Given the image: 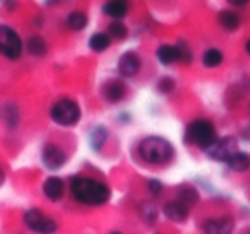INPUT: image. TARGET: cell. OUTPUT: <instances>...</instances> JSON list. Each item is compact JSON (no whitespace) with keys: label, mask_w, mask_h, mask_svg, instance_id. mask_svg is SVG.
Returning a JSON list of instances; mask_svg holds the SVG:
<instances>
[{"label":"cell","mask_w":250,"mask_h":234,"mask_svg":"<svg viewBox=\"0 0 250 234\" xmlns=\"http://www.w3.org/2000/svg\"><path fill=\"white\" fill-rule=\"evenodd\" d=\"M147 190H149L151 195L160 196L161 190H163V185H161V183L158 181V179H149V181H147Z\"/></svg>","instance_id":"cell-27"},{"label":"cell","mask_w":250,"mask_h":234,"mask_svg":"<svg viewBox=\"0 0 250 234\" xmlns=\"http://www.w3.org/2000/svg\"><path fill=\"white\" fill-rule=\"evenodd\" d=\"M231 5H245L247 2H250V0H228Z\"/></svg>","instance_id":"cell-29"},{"label":"cell","mask_w":250,"mask_h":234,"mask_svg":"<svg viewBox=\"0 0 250 234\" xmlns=\"http://www.w3.org/2000/svg\"><path fill=\"white\" fill-rule=\"evenodd\" d=\"M0 53L9 60H18L22 53L21 38L9 26H0Z\"/></svg>","instance_id":"cell-5"},{"label":"cell","mask_w":250,"mask_h":234,"mask_svg":"<svg viewBox=\"0 0 250 234\" xmlns=\"http://www.w3.org/2000/svg\"><path fill=\"white\" fill-rule=\"evenodd\" d=\"M103 12L110 18L120 19L129 12V5L125 0H108L106 4L103 5Z\"/></svg>","instance_id":"cell-14"},{"label":"cell","mask_w":250,"mask_h":234,"mask_svg":"<svg viewBox=\"0 0 250 234\" xmlns=\"http://www.w3.org/2000/svg\"><path fill=\"white\" fill-rule=\"evenodd\" d=\"M163 212L167 219L173 222H184L188 217V205H185L182 200H170L163 205Z\"/></svg>","instance_id":"cell-11"},{"label":"cell","mask_w":250,"mask_h":234,"mask_svg":"<svg viewBox=\"0 0 250 234\" xmlns=\"http://www.w3.org/2000/svg\"><path fill=\"white\" fill-rule=\"evenodd\" d=\"M42 161L46 169L57 171L67 162V154L60 145L57 144H46L42 151Z\"/></svg>","instance_id":"cell-8"},{"label":"cell","mask_w":250,"mask_h":234,"mask_svg":"<svg viewBox=\"0 0 250 234\" xmlns=\"http://www.w3.org/2000/svg\"><path fill=\"white\" fill-rule=\"evenodd\" d=\"M218 21H219V24H221V28H225L226 31H235V29H238V26H240L238 14H235V12H231V11L221 12Z\"/></svg>","instance_id":"cell-18"},{"label":"cell","mask_w":250,"mask_h":234,"mask_svg":"<svg viewBox=\"0 0 250 234\" xmlns=\"http://www.w3.org/2000/svg\"><path fill=\"white\" fill-rule=\"evenodd\" d=\"M245 52H247V53H249V55H250V39H249V41L245 43Z\"/></svg>","instance_id":"cell-31"},{"label":"cell","mask_w":250,"mask_h":234,"mask_svg":"<svg viewBox=\"0 0 250 234\" xmlns=\"http://www.w3.org/2000/svg\"><path fill=\"white\" fill-rule=\"evenodd\" d=\"M127 28H125V24H122V22H111L110 26H108V35H110V38H115V39H124L127 38Z\"/></svg>","instance_id":"cell-24"},{"label":"cell","mask_w":250,"mask_h":234,"mask_svg":"<svg viewBox=\"0 0 250 234\" xmlns=\"http://www.w3.org/2000/svg\"><path fill=\"white\" fill-rule=\"evenodd\" d=\"M110 43H111V38H110V35H108V33H96V35L91 36L89 48L93 50V52H96V53H101V52H104L108 46H110Z\"/></svg>","instance_id":"cell-17"},{"label":"cell","mask_w":250,"mask_h":234,"mask_svg":"<svg viewBox=\"0 0 250 234\" xmlns=\"http://www.w3.org/2000/svg\"><path fill=\"white\" fill-rule=\"evenodd\" d=\"M236 151V142L231 137H223V138H216L208 149H206V154L209 156L214 161H223L228 162V159L231 157Z\"/></svg>","instance_id":"cell-7"},{"label":"cell","mask_w":250,"mask_h":234,"mask_svg":"<svg viewBox=\"0 0 250 234\" xmlns=\"http://www.w3.org/2000/svg\"><path fill=\"white\" fill-rule=\"evenodd\" d=\"M185 138H187L188 144L197 145V147L206 151L218 137H216L214 125L206 118H199V120L188 123L187 130H185Z\"/></svg>","instance_id":"cell-3"},{"label":"cell","mask_w":250,"mask_h":234,"mask_svg":"<svg viewBox=\"0 0 250 234\" xmlns=\"http://www.w3.org/2000/svg\"><path fill=\"white\" fill-rule=\"evenodd\" d=\"M202 63L208 69H214V67L221 65L223 63V53L218 48H209L208 52H204L202 55Z\"/></svg>","instance_id":"cell-21"},{"label":"cell","mask_w":250,"mask_h":234,"mask_svg":"<svg viewBox=\"0 0 250 234\" xmlns=\"http://www.w3.org/2000/svg\"><path fill=\"white\" fill-rule=\"evenodd\" d=\"M2 117H4V120L9 123V127L14 128L16 125H18V108L12 106V104H7V106H4Z\"/></svg>","instance_id":"cell-25"},{"label":"cell","mask_w":250,"mask_h":234,"mask_svg":"<svg viewBox=\"0 0 250 234\" xmlns=\"http://www.w3.org/2000/svg\"><path fill=\"white\" fill-rule=\"evenodd\" d=\"M110 234H122V233H118V231H111Z\"/></svg>","instance_id":"cell-32"},{"label":"cell","mask_w":250,"mask_h":234,"mask_svg":"<svg viewBox=\"0 0 250 234\" xmlns=\"http://www.w3.org/2000/svg\"><path fill=\"white\" fill-rule=\"evenodd\" d=\"M249 234H250V233H249Z\"/></svg>","instance_id":"cell-33"},{"label":"cell","mask_w":250,"mask_h":234,"mask_svg":"<svg viewBox=\"0 0 250 234\" xmlns=\"http://www.w3.org/2000/svg\"><path fill=\"white\" fill-rule=\"evenodd\" d=\"M24 224L28 229L38 234H53L57 231V222L50 219L46 214H43L38 209H29L24 214Z\"/></svg>","instance_id":"cell-6"},{"label":"cell","mask_w":250,"mask_h":234,"mask_svg":"<svg viewBox=\"0 0 250 234\" xmlns=\"http://www.w3.org/2000/svg\"><path fill=\"white\" fill-rule=\"evenodd\" d=\"M50 117H52V120L55 121L57 125H62V127H72V125H76L77 121H79L81 108L74 99L63 98V99L57 101V103L52 106Z\"/></svg>","instance_id":"cell-4"},{"label":"cell","mask_w":250,"mask_h":234,"mask_svg":"<svg viewBox=\"0 0 250 234\" xmlns=\"http://www.w3.org/2000/svg\"><path fill=\"white\" fill-rule=\"evenodd\" d=\"M103 96L108 103H118L125 96V86L122 80H108L103 86Z\"/></svg>","instance_id":"cell-13"},{"label":"cell","mask_w":250,"mask_h":234,"mask_svg":"<svg viewBox=\"0 0 250 234\" xmlns=\"http://www.w3.org/2000/svg\"><path fill=\"white\" fill-rule=\"evenodd\" d=\"M228 168L231 169V171L235 173H243L247 171V169L250 168V156L247 154V152H235V154L231 156V157L228 159Z\"/></svg>","instance_id":"cell-16"},{"label":"cell","mask_w":250,"mask_h":234,"mask_svg":"<svg viewBox=\"0 0 250 234\" xmlns=\"http://www.w3.org/2000/svg\"><path fill=\"white\" fill-rule=\"evenodd\" d=\"M175 87V82L171 79H161L160 80V91L161 93H170Z\"/></svg>","instance_id":"cell-28"},{"label":"cell","mask_w":250,"mask_h":234,"mask_svg":"<svg viewBox=\"0 0 250 234\" xmlns=\"http://www.w3.org/2000/svg\"><path fill=\"white\" fill-rule=\"evenodd\" d=\"M4 171H2V169H0V186H2V183H4Z\"/></svg>","instance_id":"cell-30"},{"label":"cell","mask_w":250,"mask_h":234,"mask_svg":"<svg viewBox=\"0 0 250 234\" xmlns=\"http://www.w3.org/2000/svg\"><path fill=\"white\" fill-rule=\"evenodd\" d=\"M106 137H108V132H106V128H103V127H96L91 132V145H93L94 151H100V149L103 147Z\"/></svg>","instance_id":"cell-23"},{"label":"cell","mask_w":250,"mask_h":234,"mask_svg":"<svg viewBox=\"0 0 250 234\" xmlns=\"http://www.w3.org/2000/svg\"><path fill=\"white\" fill-rule=\"evenodd\" d=\"M156 57L163 65H171V63L180 60L177 45H161L156 52Z\"/></svg>","instance_id":"cell-15"},{"label":"cell","mask_w":250,"mask_h":234,"mask_svg":"<svg viewBox=\"0 0 250 234\" xmlns=\"http://www.w3.org/2000/svg\"><path fill=\"white\" fill-rule=\"evenodd\" d=\"M63 192H65L63 181L60 178H57V176H50L45 181V185H43V193H45V196L50 202H59L63 196Z\"/></svg>","instance_id":"cell-12"},{"label":"cell","mask_w":250,"mask_h":234,"mask_svg":"<svg viewBox=\"0 0 250 234\" xmlns=\"http://www.w3.org/2000/svg\"><path fill=\"white\" fill-rule=\"evenodd\" d=\"M178 200L185 203V205H192V203L199 202V192L192 185H182L178 188Z\"/></svg>","instance_id":"cell-19"},{"label":"cell","mask_w":250,"mask_h":234,"mask_svg":"<svg viewBox=\"0 0 250 234\" xmlns=\"http://www.w3.org/2000/svg\"><path fill=\"white\" fill-rule=\"evenodd\" d=\"M46 50H48V46H46V41L42 36H31V38L28 39V52L31 53L33 57L46 55Z\"/></svg>","instance_id":"cell-20"},{"label":"cell","mask_w":250,"mask_h":234,"mask_svg":"<svg viewBox=\"0 0 250 234\" xmlns=\"http://www.w3.org/2000/svg\"><path fill=\"white\" fill-rule=\"evenodd\" d=\"M177 48H178V57H180V60H178V62L188 65V63L192 62V52H190V48L187 46V43H185V41H178L177 43Z\"/></svg>","instance_id":"cell-26"},{"label":"cell","mask_w":250,"mask_h":234,"mask_svg":"<svg viewBox=\"0 0 250 234\" xmlns=\"http://www.w3.org/2000/svg\"><path fill=\"white\" fill-rule=\"evenodd\" d=\"M86 24H87V18L83 12H70V14L67 16V26H69L72 31H81V29L86 28Z\"/></svg>","instance_id":"cell-22"},{"label":"cell","mask_w":250,"mask_h":234,"mask_svg":"<svg viewBox=\"0 0 250 234\" xmlns=\"http://www.w3.org/2000/svg\"><path fill=\"white\" fill-rule=\"evenodd\" d=\"M233 227H235V222L228 215L211 217V219H206L202 224L204 234H231Z\"/></svg>","instance_id":"cell-9"},{"label":"cell","mask_w":250,"mask_h":234,"mask_svg":"<svg viewBox=\"0 0 250 234\" xmlns=\"http://www.w3.org/2000/svg\"><path fill=\"white\" fill-rule=\"evenodd\" d=\"M141 70V58L134 52H127L118 60V72L124 77H134Z\"/></svg>","instance_id":"cell-10"},{"label":"cell","mask_w":250,"mask_h":234,"mask_svg":"<svg viewBox=\"0 0 250 234\" xmlns=\"http://www.w3.org/2000/svg\"><path fill=\"white\" fill-rule=\"evenodd\" d=\"M139 156L144 162L153 166L168 164L173 157V145L163 137H146L139 144Z\"/></svg>","instance_id":"cell-2"},{"label":"cell","mask_w":250,"mask_h":234,"mask_svg":"<svg viewBox=\"0 0 250 234\" xmlns=\"http://www.w3.org/2000/svg\"><path fill=\"white\" fill-rule=\"evenodd\" d=\"M70 193L76 202L91 207L104 205L111 196L110 186L89 176H76L70 181Z\"/></svg>","instance_id":"cell-1"}]
</instances>
